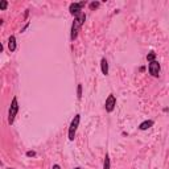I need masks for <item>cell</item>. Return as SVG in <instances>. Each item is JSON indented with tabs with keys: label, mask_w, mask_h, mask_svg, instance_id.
Masks as SVG:
<instances>
[{
	"label": "cell",
	"mask_w": 169,
	"mask_h": 169,
	"mask_svg": "<svg viewBox=\"0 0 169 169\" xmlns=\"http://www.w3.org/2000/svg\"><path fill=\"white\" fill-rule=\"evenodd\" d=\"M84 21H86V15H84V12H81L79 15L74 16V21H73L72 30H70V40L72 41H74L75 38L78 37V32H79L81 27L84 24Z\"/></svg>",
	"instance_id": "cell-1"
},
{
	"label": "cell",
	"mask_w": 169,
	"mask_h": 169,
	"mask_svg": "<svg viewBox=\"0 0 169 169\" xmlns=\"http://www.w3.org/2000/svg\"><path fill=\"white\" fill-rule=\"evenodd\" d=\"M79 123H81V115L77 114L73 118L72 123H70V127H69V135H67V137H69L70 142H73V140L75 139V134H77V129H78V127H79Z\"/></svg>",
	"instance_id": "cell-2"
},
{
	"label": "cell",
	"mask_w": 169,
	"mask_h": 169,
	"mask_svg": "<svg viewBox=\"0 0 169 169\" xmlns=\"http://www.w3.org/2000/svg\"><path fill=\"white\" fill-rule=\"evenodd\" d=\"M17 112H19V102H17V98L15 97L12 99V102H11L9 111H8V123H9V124H13Z\"/></svg>",
	"instance_id": "cell-3"
},
{
	"label": "cell",
	"mask_w": 169,
	"mask_h": 169,
	"mask_svg": "<svg viewBox=\"0 0 169 169\" xmlns=\"http://www.w3.org/2000/svg\"><path fill=\"white\" fill-rule=\"evenodd\" d=\"M86 5V1H81V3H72L69 5V11H70V15L72 16H77L79 15L81 12H83L82 8Z\"/></svg>",
	"instance_id": "cell-4"
},
{
	"label": "cell",
	"mask_w": 169,
	"mask_h": 169,
	"mask_svg": "<svg viewBox=\"0 0 169 169\" xmlns=\"http://www.w3.org/2000/svg\"><path fill=\"white\" fill-rule=\"evenodd\" d=\"M116 107V98H115L114 94H110L106 99V103H105V108L107 112H112Z\"/></svg>",
	"instance_id": "cell-5"
},
{
	"label": "cell",
	"mask_w": 169,
	"mask_h": 169,
	"mask_svg": "<svg viewBox=\"0 0 169 169\" xmlns=\"http://www.w3.org/2000/svg\"><path fill=\"white\" fill-rule=\"evenodd\" d=\"M148 70H149V74H151L152 77L159 78V75H160V70H161V66H160L159 61H153V62H149Z\"/></svg>",
	"instance_id": "cell-6"
},
{
	"label": "cell",
	"mask_w": 169,
	"mask_h": 169,
	"mask_svg": "<svg viewBox=\"0 0 169 169\" xmlns=\"http://www.w3.org/2000/svg\"><path fill=\"white\" fill-rule=\"evenodd\" d=\"M8 49H9L11 53H13L16 49H17V42H16L15 36H11V37L8 38Z\"/></svg>",
	"instance_id": "cell-7"
},
{
	"label": "cell",
	"mask_w": 169,
	"mask_h": 169,
	"mask_svg": "<svg viewBox=\"0 0 169 169\" xmlns=\"http://www.w3.org/2000/svg\"><path fill=\"white\" fill-rule=\"evenodd\" d=\"M155 124V122L153 120H144L143 123H140V126H139V129H142V131H147L148 128H151L152 126Z\"/></svg>",
	"instance_id": "cell-8"
},
{
	"label": "cell",
	"mask_w": 169,
	"mask_h": 169,
	"mask_svg": "<svg viewBox=\"0 0 169 169\" xmlns=\"http://www.w3.org/2000/svg\"><path fill=\"white\" fill-rule=\"evenodd\" d=\"M100 69H102L103 75H108V62H107L106 58L100 60Z\"/></svg>",
	"instance_id": "cell-9"
},
{
	"label": "cell",
	"mask_w": 169,
	"mask_h": 169,
	"mask_svg": "<svg viewBox=\"0 0 169 169\" xmlns=\"http://www.w3.org/2000/svg\"><path fill=\"white\" fill-rule=\"evenodd\" d=\"M103 169H111V161H110L108 153H106V156H105V161H103Z\"/></svg>",
	"instance_id": "cell-10"
},
{
	"label": "cell",
	"mask_w": 169,
	"mask_h": 169,
	"mask_svg": "<svg viewBox=\"0 0 169 169\" xmlns=\"http://www.w3.org/2000/svg\"><path fill=\"white\" fill-rule=\"evenodd\" d=\"M147 61H148V62H153V61H156V53H155V52L148 53V56H147Z\"/></svg>",
	"instance_id": "cell-11"
},
{
	"label": "cell",
	"mask_w": 169,
	"mask_h": 169,
	"mask_svg": "<svg viewBox=\"0 0 169 169\" xmlns=\"http://www.w3.org/2000/svg\"><path fill=\"white\" fill-rule=\"evenodd\" d=\"M7 7H8V1L7 0H1L0 1V11H5Z\"/></svg>",
	"instance_id": "cell-12"
},
{
	"label": "cell",
	"mask_w": 169,
	"mask_h": 169,
	"mask_svg": "<svg viewBox=\"0 0 169 169\" xmlns=\"http://www.w3.org/2000/svg\"><path fill=\"white\" fill-rule=\"evenodd\" d=\"M99 5H100L99 1H92V3H90L89 7H90V9H97V8L99 7Z\"/></svg>",
	"instance_id": "cell-13"
},
{
	"label": "cell",
	"mask_w": 169,
	"mask_h": 169,
	"mask_svg": "<svg viewBox=\"0 0 169 169\" xmlns=\"http://www.w3.org/2000/svg\"><path fill=\"white\" fill-rule=\"evenodd\" d=\"M77 97H78V99H81L82 98V84H78V90H77Z\"/></svg>",
	"instance_id": "cell-14"
},
{
	"label": "cell",
	"mask_w": 169,
	"mask_h": 169,
	"mask_svg": "<svg viewBox=\"0 0 169 169\" xmlns=\"http://www.w3.org/2000/svg\"><path fill=\"white\" fill-rule=\"evenodd\" d=\"M27 156L28 157H35L36 156V152L35 151H28L27 152Z\"/></svg>",
	"instance_id": "cell-15"
},
{
	"label": "cell",
	"mask_w": 169,
	"mask_h": 169,
	"mask_svg": "<svg viewBox=\"0 0 169 169\" xmlns=\"http://www.w3.org/2000/svg\"><path fill=\"white\" fill-rule=\"evenodd\" d=\"M28 27H29V22H27V24H25V27H24V28H22V29H21V33H22V32H25V29H27Z\"/></svg>",
	"instance_id": "cell-16"
},
{
	"label": "cell",
	"mask_w": 169,
	"mask_h": 169,
	"mask_svg": "<svg viewBox=\"0 0 169 169\" xmlns=\"http://www.w3.org/2000/svg\"><path fill=\"white\" fill-rule=\"evenodd\" d=\"M52 169H61V167H60L58 164H54V165H53V168H52Z\"/></svg>",
	"instance_id": "cell-17"
},
{
	"label": "cell",
	"mask_w": 169,
	"mask_h": 169,
	"mask_svg": "<svg viewBox=\"0 0 169 169\" xmlns=\"http://www.w3.org/2000/svg\"><path fill=\"white\" fill-rule=\"evenodd\" d=\"M74 169H81V168H74Z\"/></svg>",
	"instance_id": "cell-18"
},
{
	"label": "cell",
	"mask_w": 169,
	"mask_h": 169,
	"mask_svg": "<svg viewBox=\"0 0 169 169\" xmlns=\"http://www.w3.org/2000/svg\"><path fill=\"white\" fill-rule=\"evenodd\" d=\"M7 169H13V168H7Z\"/></svg>",
	"instance_id": "cell-19"
}]
</instances>
